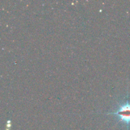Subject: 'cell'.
Returning a JSON list of instances; mask_svg holds the SVG:
<instances>
[{"label":"cell","mask_w":130,"mask_h":130,"mask_svg":"<svg viewBox=\"0 0 130 130\" xmlns=\"http://www.w3.org/2000/svg\"><path fill=\"white\" fill-rule=\"evenodd\" d=\"M107 114L117 115L121 121L128 124L130 123V104L126 103L121 105L116 112L108 113Z\"/></svg>","instance_id":"obj_1"}]
</instances>
